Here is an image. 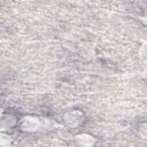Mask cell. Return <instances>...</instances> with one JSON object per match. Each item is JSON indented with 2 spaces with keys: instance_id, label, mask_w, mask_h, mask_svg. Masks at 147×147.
<instances>
[{
  "instance_id": "cell-1",
  "label": "cell",
  "mask_w": 147,
  "mask_h": 147,
  "mask_svg": "<svg viewBox=\"0 0 147 147\" xmlns=\"http://www.w3.org/2000/svg\"><path fill=\"white\" fill-rule=\"evenodd\" d=\"M18 127L25 133H34L42 129V119L33 115H26L18 121Z\"/></svg>"
},
{
  "instance_id": "cell-2",
  "label": "cell",
  "mask_w": 147,
  "mask_h": 147,
  "mask_svg": "<svg viewBox=\"0 0 147 147\" xmlns=\"http://www.w3.org/2000/svg\"><path fill=\"white\" fill-rule=\"evenodd\" d=\"M63 123L69 126V127H77L79 125L83 124L84 122V114L83 111L78 110V109H72V110H69L67 113L63 114Z\"/></svg>"
},
{
  "instance_id": "cell-3",
  "label": "cell",
  "mask_w": 147,
  "mask_h": 147,
  "mask_svg": "<svg viewBox=\"0 0 147 147\" xmlns=\"http://www.w3.org/2000/svg\"><path fill=\"white\" fill-rule=\"evenodd\" d=\"M95 138L90 133H78L75 136V142L82 147H91L95 144Z\"/></svg>"
},
{
  "instance_id": "cell-4",
  "label": "cell",
  "mask_w": 147,
  "mask_h": 147,
  "mask_svg": "<svg viewBox=\"0 0 147 147\" xmlns=\"http://www.w3.org/2000/svg\"><path fill=\"white\" fill-rule=\"evenodd\" d=\"M18 125V119L16 118L15 115L13 114H5L1 118V122H0V127H1V131H7L14 126Z\"/></svg>"
},
{
  "instance_id": "cell-5",
  "label": "cell",
  "mask_w": 147,
  "mask_h": 147,
  "mask_svg": "<svg viewBox=\"0 0 147 147\" xmlns=\"http://www.w3.org/2000/svg\"><path fill=\"white\" fill-rule=\"evenodd\" d=\"M11 142V138L8 133H6V131H2L0 134V146L2 147H8Z\"/></svg>"
},
{
  "instance_id": "cell-6",
  "label": "cell",
  "mask_w": 147,
  "mask_h": 147,
  "mask_svg": "<svg viewBox=\"0 0 147 147\" xmlns=\"http://www.w3.org/2000/svg\"><path fill=\"white\" fill-rule=\"evenodd\" d=\"M55 126H57V123H56V122H54V121H52V119H48V118L42 119V129L52 130V129H54Z\"/></svg>"
},
{
  "instance_id": "cell-7",
  "label": "cell",
  "mask_w": 147,
  "mask_h": 147,
  "mask_svg": "<svg viewBox=\"0 0 147 147\" xmlns=\"http://www.w3.org/2000/svg\"><path fill=\"white\" fill-rule=\"evenodd\" d=\"M141 133L144 134L145 138H147V125H144L142 129H141Z\"/></svg>"
},
{
  "instance_id": "cell-8",
  "label": "cell",
  "mask_w": 147,
  "mask_h": 147,
  "mask_svg": "<svg viewBox=\"0 0 147 147\" xmlns=\"http://www.w3.org/2000/svg\"><path fill=\"white\" fill-rule=\"evenodd\" d=\"M142 20H144V21H145V23L147 24V13H146V15H145V17H144Z\"/></svg>"
}]
</instances>
